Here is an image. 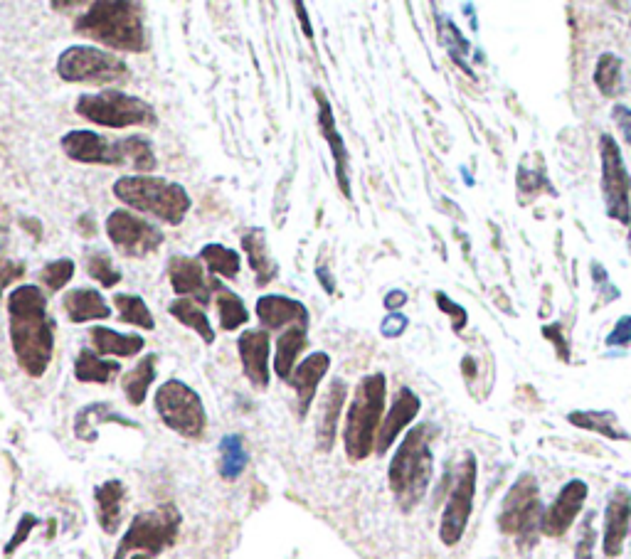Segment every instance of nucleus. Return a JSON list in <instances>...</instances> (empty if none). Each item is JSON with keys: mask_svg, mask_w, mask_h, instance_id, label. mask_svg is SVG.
I'll return each mask as SVG.
<instances>
[{"mask_svg": "<svg viewBox=\"0 0 631 559\" xmlns=\"http://www.w3.org/2000/svg\"><path fill=\"white\" fill-rule=\"evenodd\" d=\"M8 333L18 365L25 375L40 380L55 353V318L40 286L23 284L10 291Z\"/></svg>", "mask_w": 631, "mask_h": 559, "instance_id": "nucleus-1", "label": "nucleus"}, {"mask_svg": "<svg viewBox=\"0 0 631 559\" xmlns=\"http://www.w3.org/2000/svg\"><path fill=\"white\" fill-rule=\"evenodd\" d=\"M74 33L119 52L141 55L148 50L143 8L129 0H97L74 20Z\"/></svg>", "mask_w": 631, "mask_h": 559, "instance_id": "nucleus-2", "label": "nucleus"}, {"mask_svg": "<svg viewBox=\"0 0 631 559\" xmlns=\"http://www.w3.org/2000/svg\"><path fill=\"white\" fill-rule=\"evenodd\" d=\"M62 151L70 161L84 165H114V168L139 170V175H148L156 170V153L148 138L126 136L106 138L97 131L77 129L62 136Z\"/></svg>", "mask_w": 631, "mask_h": 559, "instance_id": "nucleus-3", "label": "nucleus"}, {"mask_svg": "<svg viewBox=\"0 0 631 559\" xmlns=\"http://www.w3.org/2000/svg\"><path fill=\"white\" fill-rule=\"evenodd\" d=\"M432 436V424H420V427L407 431V436L392 456L387 478H390V491L402 510L417 508L424 493H427L429 483H432Z\"/></svg>", "mask_w": 631, "mask_h": 559, "instance_id": "nucleus-4", "label": "nucleus"}, {"mask_svg": "<svg viewBox=\"0 0 631 559\" xmlns=\"http://www.w3.org/2000/svg\"><path fill=\"white\" fill-rule=\"evenodd\" d=\"M114 198L131 210L146 212L166 225L178 227L193 207L188 190L156 175H121L114 183Z\"/></svg>", "mask_w": 631, "mask_h": 559, "instance_id": "nucleus-5", "label": "nucleus"}, {"mask_svg": "<svg viewBox=\"0 0 631 559\" xmlns=\"http://www.w3.org/2000/svg\"><path fill=\"white\" fill-rule=\"evenodd\" d=\"M385 395L387 380L383 372L363 377L355 387L353 402L346 414V429H343V444L351 461H363L373 454L375 439L383 424Z\"/></svg>", "mask_w": 631, "mask_h": 559, "instance_id": "nucleus-6", "label": "nucleus"}, {"mask_svg": "<svg viewBox=\"0 0 631 559\" xmlns=\"http://www.w3.org/2000/svg\"><path fill=\"white\" fill-rule=\"evenodd\" d=\"M82 119L104 129H134V126H156V111L148 101L119 89H104L97 94H82L74 106Z\"/></svg>", "mask_w": 631, "mask_h": 559, "instance_id": "nucleus-7", "label": "nucleus"}, {"mask_svg": "<svg viewBox=\"0 0 631 559\" xmlns=\"http://www.w3.org/2000/svg\"><path fill=\"white\" fill-rule=\"evenodd\" d=\"M57 74L70 84L109 87V84L126 82L131 69L114 52L92 45H74L67 47L57 60Z\"/></svg>", "mask_w": 631, "mask_h": 559, "instance_id": "nucleus-8", "label": "nucleus"}, {"mask_svg": "<svg viewBox=\"0 0 631 559\" xmlns=\"http://www.w3.org/2000/svg\"><path fill=\"white\" fill-rule=\"evenodd\" d=\"M178 530L180 513L173 505H158L156 510L139 513L131 520L129 532L121 537L114 559H126V555L134 550H141L148 557L161 555L166 547H171L176 542Z\"/></svg>", "mask_w": 631, "mask_h": 559, "instance_id": "nucleus-9", "label": "nucleus"}, {"mask_svg": "<svg viewBox=\"0 0 631 559\" xmlns=\"http://www.w3.org/2000/svg\"><path fill=\"white\" fill-rule=\"evenodd\" d=\"M543 505L538 498V483L530 473H523L503 500L498 527L506 535L516 537L521 545H533L538 532H543Z\"/></svg>", "mask_w": 631, "mask_h": 559, "instance_id": "nucleus-10", "label": "nucleus"}, {"mask_svg": "<svg viewBox=\"0 0 631 559\" xmlns=\"http://www.w3.org/2000/svg\"><path fill=\"white\" fill-rule=\"evenodd\" d=\"M156 409L163 424L176 434L185 436V439H200L205 427H208L203 399L193 387L180 380H168L158 387Z\"/></svg>", "mask_w": 631, "mask_h": 559, "instance_id": "nucleus-11", "label": "nucleus"}, {"mask_svg": "<svg viewBox=\"0 0 631 559\" xmlns=\"http://www.w3.org/2000/svg\"><path fill=\"white\" fill-rule=\"evenodd\" d=\"M599 156H602V195L607 217L631 225V178L619 143L609 133H602L599 138Z\"/></svg>", "mask_w": 631, "mask_h": 559, "instance_id": "nucleus-12", "label": "nucleus"}, {"mask_svg": "<svg viewBox=\"0 0 631 559\" xmlns=\"http://www.w3.org/2000/svg\"><path fill=\"white\" fill-rule=\"evenodd\" d=\"M106 237L124 257L134 259L148 257L166 242L163 230L129 210H114L106 217Z\"/></svg>", "mask_w": 631, "mask_h": 559, "instance_id": "nucleus-13", "label": "nucleus"}, {"mask_svg": "<svg viewBox=\"0 0 631 559\" xmlns=\"http://www.w3.org/2000/svg\"><path fill=\"white\" fill-rule=\"evenodd\" d=\"M476 493V459L471 454L464 456V463L459 466L452 493H449L447 508L442 513V525H439V537L444 545H456L464 537L466 525H469L471 508H474Z\"/></svg>", "mask_w": 631, "mask_h": 559, "instance_id": "nucleus-14", "label": "nucleus"}, {"mask_svg": "<svg viewBox=\"0 0 631 559\" xmlns=\"http://www.w3.org/2000/svg\"><path fill=\"white\" fill-rule=\"evenodd\" d=\"M168 279H171L173 291L180 298H190L200 306V303H210L212 291L220 286V281L208 279L205 276V266L200 264V259L185 257V254H176L168 262Z\"/></svg>", "mask_w": 631, "mask_h": 559, "instance_id": "nucleus-15", "label": "nucleus"}, {"mask_svg": "<svg viewBox=\"0 0 631 559\" xmlns=\"http://www.w3.org/2000/svg\"><path fill=\"white\" fill-rule=\"evenodd\" d=\"M587 498V483L585 481H570L562 486V491L555 498V503L545 510L543 515V535L548 537H562L570 530L575 518L580 515L582 505Z\"/></svg>", "mask_w": 631, "mask_h": 559, "instance_id": "nucleus-16", "label": "nucleus"}, {"mask_svg": "<svg viewBox=\"0 0 631 559\" xmlns=\"http://www.w3.org/2000/svg\"><path fill=\"white\" fill-rule=\"evenodd\" d=\"M316 104H318V126H321V136L326 138L328 148H331L333 163H336V180L341 193L351 200V165H348V151L346 141H343L341 131L336 126V116H333L331 101L323 97L321 89H316Z\"/></svg>", "mask_w": 631, "mask_h": 559, "instance_id": "nucleus-17", "label": "nucleus"}, {"mask_svg": "<svg viewBox=\"0 0 631 559\" xmlns=\"http://www.w3.org/2000/svg\"><path fill=\"white\" fill-rule=\"evenodd\" d=\"M269 333L264 328L245 330L237 340L242 367H245L247 380L254 390H267L269 387Z\"/></svg>", "mask_w": 631, "mask_h": 559, "instance_id": "nucleus-18", "label": "nucleus"}, {"mask_svg": "<svg viewBox=\"0 0 631 559\" xmlns=\"http://www.w3.org/2000/svg\"><path fill=\"white\" fill-rule=\"evenodd\" d=\"M631 525V493L619 486L609 495L607 513H604V555L619 557L624 550V542L629 537Z\"/></svg>", "mask_w": 631, "mask_h": 559, "instance_id": "nucleus-19", "label": "nucleus"}, {"mask_svg": "<svg viewBox=\"0 0 631 559\" xmlns=\"http://www.w3.org/2000/svg\"><path fill=\"white\" fill-rule=\"evenodd\" d=\"M257 318L264 330H281L286 326H309V311L301 301L289 296H259Z\"/></svg>", "mask_w": 631, "mask_h": 559, "instance_id": "nucleus-20", "label": "nucleus"}, {"mask_svg": "<svg viewBox=\"0 0 631 559\" xmlns=\"http://www.w3.org/2000/svg\"><path fill=\"white\" fill-rule=\"evenodd\" d=\"M420 414V397L410 390V387H402L397 392L395 402H392L390 412L385 414L383 424H380L378 439H375V451L385 454L392 444H395L397 436L402 434V429L412 422V419Z\"/></svg>", "mask_w": 631, "mask_h": 559, "instance_id": "nucleus-21", "label": "nucleus"}, {"mask_svg": "<svg viewBox=\"0 0 631 559\" xmlns=\"http://www.w3.org/2000/svg\"><path fill=\"white\" fill-rule=\"evenodd\" d=\"M328 367H331V355L328 353H311L309 358L296 365L289 385L294 387L296 392V412H299V417H306V412H309L318 385H321V380L326 377Z\"/></svg>", "mask_w": 631, "mask_h": 559, "instance_id": "nucleus-22", "label": "nucleus"}, {"mask_svg": "<svg viewBox=\"0 0 631 559\" xmlns=\"http://www.w3.org/2000/svg\"><path fill=\"white\" fill-rule=\"evenodd\" d=\"M242 249H245L249 269L254 271V281H257L259 289L272 284V281L277 279L279 266L272 259L267 234H264L262 227H252V230H247L245 234H242Z\"/></svg>", "mask_w": 631, "mask_h": 559, "instance_id": "nucleus-23", "label": "nucleus"}, {"mask_svg": "<svg viewBox=\"0 0 631 559\" xmlns=\"http://www.w3.org/2000/svg\"><path fill=\"white\" fill-rule=\"evenodd\" d=\"M348 387L343 380H333L331 387H328L326 397L321 402V417H318L316 424V441L318 449L321 451H331L333 441H336V429H338V419H341L343 404H346Z\"/></svg>", "mask_w": 631, "mask_h": 559, "instance_id": "nucleus-24", "label": "nucleus"}, {"mask_svg": "<svg viewBox=\"0 0 631 559\" xmlns=\"http://www.w3.org/2000/svg\"><path fill=\"white\" fill-rule=\"evenodd\" d=\"M62 306L70 316L72 323H89V321H104L111 316V308L97 289H72L62 296Z\"/></svg>", "mask_w": 631, "mask_h": 559, "instance_id": "nucleus-25", "label": "nucleus"}, {"mask_svg": "<svg viewBox=\"0 0 631 559\" xmlns=\"http://www.w3.org/2000/svg\"><path fill=\"white\" fill-rule=\"evenodd\" d=\"M89 340L97 355H116V358H134L146 348V340L136 333H119L104 326H94L89 330Z\"/></svg>", "mask_w": 631, "mask_h": 559, "instance_id": "nucleus-26", "label": "nucleus"}, {"mask_svg": "<svg viewBox=\"0 0 631 559\" xmlns=\"http://www.w3.org/2000/svg\"><path fill=\"white\" fill-rule=\"evenodd\" d=\"M306 343H309V330L304 326H291L286 333L279 335L277 340V358H274V372L279 380L289 382L296 370V360L304 353Z\"/></svg>", "mask_w": 631, "mask_h": 559, "instance_id": "nucleus-27", "label": "nucleus"}, {"mask_svg": "<svg viewBox=\"0 0 631 559\" xmlns=\"http://www.w3.org/2000/svg\"><path fill=\"white\" fill-rule=\"evenodd\" d=\"M126 488L121 481H106L94 491L97 498V515L99 525L106 535H114L121 525V503H124Z\"/></svg>", "mask_w": 631, "mask_h": 559, "instance_id": "nucleus-28", "label": "nucleus"}, {"mask_svg": "<svg viewBox=\"0 0 631 559\" xmlns=\"http://www.w3.org/2000/svg\"><path fill=\"white\" fill-rule=\"evenodd\" d=\"M121 375V365L116 360H104L94 350H82L74 360V377L79 382H97V385H111Z\"/></svg>", "mask_w": 631, "mask_h": 559, "instance_id": "nucleus-29", "label": "nucleus"}, {"mask_svg": "<svg viewBox=\"0 0 631 559\" xmlns=\"http://www.w3.org/2000/svg\"><path fill=\"white\" fill-rule=\"evenodd\" d=\"M156 365H158V355L151 353L146 358L139 360V365L134 370H129L121 380V387H124V395L129 399L134 407H141L143 399L148 395V387L156 380Z\"/></svg>", "mask_w": 631, "mask_h": 559, "instance_id": "nucleus-30", "label": "nucleus"}, {"mask_svg": "<svg viewBox=\"0 0 631 559\" xmlns=\"http://www.w3.org/2000/svg\"><path fill=\"white\" fill-rule=\"evenodd\" d=\"M168 313H171L178 323H183L185 328L195 330L208 345L215 343V328L210 326L208 313H205L195 301H190V298H176V301H171V306H168Z\"/></svg>", "mask_w": 631, "mask_h": 559, "instance_id": "nucleus-31", "label": "nucleus"}, {"mask_svg": "<svg viewBox=\"0 0 631 559\" xmlns=\"http://www.w3.org/2000/svg\"><path fill=\"white\" fill-rule=\"evenodd\" d=\"M200 262L208 266L210 274L220 276V279H237L242 269V259L235 249L225 247V244H205L200 249Z\"/></svg>", "mask_w": 631, "mask_h": 559, "instance_id": "nucleus-32", "label": "nucleus"}, {"mask_svg": "<svg viewBox=\"0 0 631 559\" xmlns=\"http://www.w3.org/2000/svg\"><path fill=\"white\" fill-rule=\"evenodd\" d=\"M99 422H119L124 424V427H134V424L126 422L124 417L111 412V404H89V407H84L82 412L77 414V419H74V434L82 441H97V429H94V424Z\"/></svg>", "mask_w": 631, "mask_h": 559, "instance_id": "nucleus-33", "label": "nucleus"}, {"mask_svg": "<svg viewBox=\"0 0 631 559\" xmlns=\"http://www.w3.org/2000/svg\"><path fill=\"white\" fill-rule=\"evenodd\" d=\"M215 301H217V313H220V328L225 333L242 328L249 321V313L245 308V301L235 294V291L225 289V286H217L215 289Z\"/></svg>", "mask_w": 631, "mask_h": 559, "instance_id": "nucleus-34", "label": "nucleus"}, {"mask_svg": "<svg viewBox=\"0 0 631 559\" xmlns=\"http://www.w3.org/2000/svg\"><path fill=\"white\" fill-rule=\"evenodd\" d=\"M567 422L575 424L580 429H590L597 431V434L607 436V439L614 441H627L629 434L619 427L617 417L612 412H572L567 414Z\"/></svg>", "mask_w": 631, "mask_h": 559, "instance_id": "nucleus-35", "label": "nucleus"}, {"mask_svg": "<svg viewBox=\"0 0 631 559\" xmlns=\"http://www.w3.org/2000/svg\"><path fill=\"white\" fill-rule=\"evenodd\" d=\"M114 308H119L121 323H129V326L143 330L156 328V318H153L151 308L146 306V301L141 296L114 294Z\"/></svg>", "mask_w": 631, "mask_h": 559, "instance_id": "nucleus-36", "label": "nucleus"}, {"mask_svg": "<svg viewBox=\"0 0 631 559\" xmlns=\"http://www.w3.org/2000/svg\"><path fill=\"white\" fill-rule=\"evenodd\" d=\"M595 84L604 97H617L622 89V60L612 52H602L595 67Z\"/></svg>", "mask_w": 631, "mask_h": 559, "instance_id": "nucleus-37", "label": "nucleus"}, {"mask_svg": "<svg viewBox=\"0 0 631 559\" xmlns=\"http://www.w3.org/2000/svg\"><path fill=\"white\" fill-rule=\"evenodd\" d=\"M84 269H87V274L92 276L94 281H99L104 289H114L116 284H121L119 266L111 262V257L104 249H89V252L84 254Z\"/></svg>", "mask_w": 631, "mask_h": 559, "instance_id": "nucleus-38", "label": "nucleus"}, {"mask_svg": "<svg viewBox=\"0 0 631 559\" xmlns=\"http://www.w3.org/2000/svg\"><path fill=\"white\" fill-rule=\"evenodd\" d=\"M220 454H222V461H220V473L222 478H227V481H235V478L242 476V471H245L247 466V451H245V444H242V439L237 434H230L222 439L220 444Z\"/></svg>", "mask_w": 631, "mask_h": 559, "instance_id": "nucleus-39", "label": "nucleus"}, {"mask_svg": "<svg viewBox=\"0 0 631 559\" xmlns=\"http://www.w3.org/2000/svg\"><path fill=\"white\" fill-rule=\"evenodd\" d=\"M437 20H439V42L449 47V55H452V60L456 62V65L464 69L466 74H471V69L464 65V60H461V55H469V42L461 37L459 28H456L452 20L442 18V15H439Z\"/></svg>", "mask_w": 631, "mask_h": 559, "instance_id": "nucleus-40", "label": "nucleus"}, {"mask_svg": "<svg viewBox=\"0 0 631 559\" xmlns=\"http://www.w3.org/2000/svg\"><path fill=\"white\" fill-rule=\"evenodd\" d=\"M74 276V262L72 259H55V262L45 264V269L40 271V281L50 294L65 289Z\"/></svg>", "mask_w": 631, "mask_h": 559, "instance_id": "nucleus-41", "label": "nucleus"}, {"mask_svg": "<svg viewBox=\"0 0 631 559\" xmlns=\"http://www.w3.org/2000/svg\"><path fill=\"white\" fill-rule=\"evenodd\" d=\"M595 515H587L585 523H582L580 540H577L575 555L577 559H592V550H595V523H592Z\"/></svg>", "mask_w": 631, "mask_h": 559, "instance_id": "nucleus-42", "label": "nucleus"}, {"mask_svg": "<svg viewBox=\"0 0 631 559\" xmlns=\"http://www.w3.org/2000/svg\"><path fill=\"white\" fill-rule=\"evenodd\" d=\"M25 276V264L15 262V259H0V296L5 294L8 286H13L15 281Z\"/></svg>", "mask_w": 631, "mask_h": 559, "instance_id": "nucleus-43", "label": "nucleus"}, {"mask_svg": "<svg viewBox=\"0 0 631 559\" xmlns=\"http://www.w3.org/2000/svg\"><path fill=\"white\" fill-rule=\"evenodd\" d=\"M437 303H439V308H442L444 313H449V316H452L456 333H461V330H464V326H466V321H469V316H466L464 308H461L459 303L449 301V298L444 296V294H437Z\"/></svg>", "mask_w": 631, "mask_h": 559, "instance_id": "nucleus-44", "label": "nucleus"}, {"mask_svg": "<svg viewBox=\"0 0 631 559\" xmlns=\"http://www.w3.org/2000/svg\"><path fill=\"white\" fill-rule=\"evenodd\" d=\"M631 343V316L619 318L617 326L612 328V333L607 335V345L609 348H619V345H629Z\"/></svg>", "mask_w": 631, "mask_h": 559, "instance_id": "nucleus-45", "label": "nucleus"}, {"mask_svg": "<svg viewBox=\"0 0 631 559\" xmlns=\"http://www.w3.org/2000/svg\"><path fill=\"white\" fill-rule=\"evenodd\" d=\"M612 119H614V124H617L619 133H622L624 143L631 146V109L629 106L614 104L612 106Z\"/></svg>", "mask_w": 631, "mask_h": 559, "instance_id": "nucleus-46", "label": "nucleus"}, {"mask_svg": "<svg viewBox=\"0 0 631 559\" xmlns=\"http://www.w3.org/2000/svg\"><path fill=\"white\" fill-rule=\"evenodd\" d=\"M35 525H37V518H35V515H25V518L20 520L18 532H15V537H13V540L8 542V547H5V555H10V552L18 550V547L23 545V542H25V537H28V532L33 530Z\"/></svg>", "mask_w": 631, "mask_h": 559, "instance_id": "nucleus-47", "label": "nucleus"}, {"mask_svg": "<svg viewBox=\"0 0 631 559\" xmlns=\"http://www.w3.org/2000/svg\"><path fill=\"white\" fill-rule=\"evenodd\" d=\"M407 323H410V321H407V318L402 316L400 311L390 313V316H387L385 321H383V335H385V338H397V335L405 333Z\"/></svg>", "mask_w": 631, "mask_h": 559, "instance_id": "nucleus-48", "label": "nucleus"}, {"mask_svg": "<svg viewBox=\"0 0 631 559\" xmlns=\"http://www.w3.org/2000/svg\"><path fill=\"white\" fill-rule=\"evenodd\" d=\"M407 303V294L405 291H390V294L385 296V308H390L392 313L397 311V308H402Z\"/></svg>", "mask_w": 631, "mask_h": 559, "instance_id": "nucleus-49", "label": "nucleus"}, {"mask_svg": "<svg viewBox=\"0 0 631 559\" xmlns=\"http://www.w3.org/2000/svg\"><path fill=\"white\" fill-rule=\"evenodd\" d=\"M543 333H545V338L555 340V343H558V345H560V348H558V350H560V355H562V358H565V360H567V353H565V348H567V345H565V340H562V338H560V326H545V330H543Z\"/></svg>", "mask_w": 631, "mask_h": 559, "instance_id": "nucleus-50", "label": "nucleus"}, {"mask_svg": "<svg viewBox=\"0 0 631 559\" xmlns=\"http://www.w3.org/2000/svg\"><path fill=\"white\" fill-rule=\"evenodd\" d=\"M5 247V232H3V227H0V249Z\"/></svg>", "mask_w": 631, "mask_h": 559, "instance_id": "nucleus-51", "label": "nucleus"}, {"mask_svg": "<svg viewBox=\"0 0 631 559\" xmlns=\"http://www.w3.org/2000/svg\"><path fill=\"white\" fill-rule=\"evenodd\" d=\"M131 559H151L148 555H136V557H131Z\"/></svg>", "mask_w": 631, "mask_h": 559, "instance_id": "nucleus-52", "label": "nucleus"}, {"mask_svg": "<svg viewBox=\"0 0 631 559\" xmlns=\"http://www.w3.org/2000/svg\"><path fill=\"white\" fill-rule=\"evenodd\" d=\"M629 254H631V230H629Z\"/></svg>", "mask_w": 631, "mask_h": 559, "instance_id": "nucleus-53", "label": "nucleus"}]
</instances>
